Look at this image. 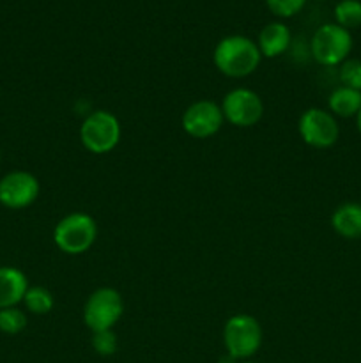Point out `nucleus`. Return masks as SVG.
<instances>
[{
  "label": "nucleus",
  "mask_w": 361,
  "mask_h": 363,
  "mask_svg": "<svg viewBox=\"0 0 361 363\" xmlns=\"http://www.w3.org/2000/svg\"><path fill=\"white\" fill-rule=\"evenodd\" d=\"M262 55L253 39L241 34L227 35L219 39L212 52L216 69L229 78H246L255 73Z\"/></svg>",
  "instance_id": "nucleus-1"
},
{
  "label": "nucleus",
  "mask_w": 361,
  "mask_h": 363,
  "mask_svg": "<svg viewBox=\"0 0 361 363\" xmlns=\"http://www.w3.org/2000/svg\"><path fill=\"white\" fill-rule=\"evenodd\" d=\"M98 240V223L88 213L74 211L64 216L53 229V243L62 254L80 255Z\"/></svg>",
  "instance_id": "nucleus-2"
},
{
  "label": "nucleus",
  "mask_w": 361,
  "mask_h": 363,
  "mask_svg": "<svg viewBox=\"0 0 361 363\" xmlns=\"http://www.w3.org/2000/svg\"><path fill=\"white\" fill-rule=\"evenodd\" d=\"M264 332L253 315L236 314L223 326V346L227 354L237 362L250 360L260 350Z\"/></svg>",
  "instance_id": "nucleus-3"
},
{
  "label": "nucleus",
  "mask_w": 361,
  "mask_h": 363,
  "mask_svg": "<svg viewBox=\"0 0 361 363\" xmlns=\"http://www.w3.org/2000/svg\"><path fill=\"white\" fill-rule=\"evenodd\" d=\"M353 34L336 23H324L310 39V53L321 66L335 67L349 59L353 52Z\"/></svg>",
  "instance_id": "nucleus-4"
},
{
  "label": "nucleus",
  "mask_w": 361,
  "mask_h": 363,
  "mask_svg": "<svg viewBox=\"0 0 361 363\" xmlns=\"http://www.w3.org/2000/svg\"><path fill=\"white\" fill-rule=\"evenodd\" d=\"M122 128L119 119L108 110L88 113L80 126V142L92 155H106L120 142Z\"/></svg>",
  "instance_id": "nucleus-5"
},
{
  "label": "nucleus",
  "mask_w": 361,
  "mask_h": 363,
  "mask_svg": "<svg viewBox=\"0 0 361 363\" xmlns=\"http://www.w3.org/2000/svg\"><path fill=\"white\" fill-rule=\"evenodd\" d=\"M124 315L122 296L113 287H99L88 294L84 305V323L94 332L113 330Z\"/></svg>",
  "instance_id": "nucleus-6"
},
{
  "label": "nucleus",
  "mask_w": 361,
  "mask_h": 363,
  "mask_svg": "<svg viewBox=\"0 0 361 363\" xmlns=\"http://www.w3.org/2000/svg\"><path fill=\"white\" fill-rule=\"evenodd\" d=\"M301 140L314 149H329L338 142L340 124L329 110L311 108L304 110L297 123Z\"/></svg>",
  "instance_id": "nucleus-7"
},
{
  "label": "nucleus",
  "mask_w": 361,
  "mask_h": 363,
  "mask_svg": "<svg viewBox=\"0 0 361 363\" xmlns=\"http://www.w3.org/2000/svg\"><path fill=\"white\" fill-rule=\"evenodd\" d=\"M222 112L225 123L236 128H251L264 116V101L255 91L237 87L227 92L222 101Z\"/></svg>",
  "instance_id": "nucleus-8"
},
{
  "label": "nucleus",
  "mask_w": 361,
  "mask_h": 363,
  "mask_svg": "<svg viewBox=\"0 0 361 363\" xmlns=\"http://www.w3.org/2000/svg\"><path fill=\"white\" fill-rule=\"evenodd\" d=\"M41 191V184L34 174L27 170H11L0 177V204L7 209H25L34 204Z\"/></svg>",
  "instance_id": "nucleus-9"
},
{
  "label": "nucleus",
  "mask_w": 361,
  "mask_h": 363,
  "mask_svg": "<svg viewBox=\"0 0 361 363\" xmlns=\"http://www.w3.org/2000/svg\"><path fill=\"white\" fill-rule=\"evenodd\" d=\"M225 119H223L222 106L211 99H198L191 103L180 117V126L184 133L197 140H204L218 133Z\"/></svg>",
  "instance_id": "nucleus-10"
},
{
  "label": "nucleus",
  "mask_w": 361,
  "mask_h": 363,
  "mask_svg": "<svg viewBox=\"0 0 361 363\" xmlns=\"http://www.w3.org/2000/svg\"><path fill=\"white\" fill-rule=\"evenodd\" d=\"M260 55L265 59H275V57L283 55L290 48L292 43V32L282 21H271L262 30L258 32L257 41Z\"/></svg>",
  "instance_id": "nucleus-11"
},
{
  "label": "nucleus",
  "mask_w": 361,
  "mask_h": 363,
  "mask_svg": "<svg viewBox=\"0 0 361 363\" xmlns=\"http://www.w3.org/2000/svg\"><path fill=\"white\" fill-rule=\"evenodd\" d=\"M28 289V279L20 268L0 266V311L18 307Z\"/></svg>",
  "instance_id": "nucleus-12"
},
{
  "label": "nucleus",
  "mask_w": 361,
  "mask_h": 363,
  "mask_svg": "<svg viewBox=\"0 0 361 363\" xmlns=\"http://www.w3.org/2000/svg\"><path fill=\"white\" fill-rule=\"evenodd\" d=\"M331 227L343 240H360L361 238V204L343 202L333 211Z\"/></svg>",
  "instance_id": "nucleus-13"
},
{
  "label": "nucleus",
  "mask_w": 361,
  "mask_h": 363,
  "mask_svg": "<svg viewBox=\"0 0 361 363\" xmlns=\"http://www.w3.org/2000/svg\"><path fill=\"white\" fill-rule=\"evenodd\" d=\"M328 108L336 119L338 117H342V119L356 117L361 110V91L340 85L329 94Z\"/></svg>",
  "instance_id": "nucleus-14"
},
{
  "label": "nucleus",
  "mask_w": 361,
  "mask_h": 363,
  "mask_svg": "<svg viewBox=\"0 0 361 363\" xmlns=\"http://www.w3.org/2000/svg\"><path fill=\"white\" fill-rule=\"evenodd\" d=\"M21 303L25 305V308H27L30 314L45 315L52 312L53 305H55V298H53L52 291L46 289V287L28 286Z\"/></svg>",
  "instance_id": "nucleus-15"
},
{
  "label": "nucleus",
  "mask_w": 361,
  "mask_h": 363,
  "mask_svg": "<svg viewBox=\"0 0 361 363\" xmlns=\"http://www.w3.org/2000/svg\"><path fill=\"white\" fill-rule=\"evenodd\" d=\"M333 14H335V23L347 30L361 27V0H340Z\"/></svg>",
  "instance_id": "nucleus-16"
},
{
  "label": "nucleus",
  "mask_w": 361,
  "mask_h": 363,
  "mask_svg": "<svg viewBox=\"0 0 361 363\" xmlns=\"http://www.w3.org/2000/svg\"><path fill=\"white\" fill-rule=\"evenodd\" d=\"M27 314L18 307L2 308L0 311V332L6 335H18L27 328Z\"/></svg>",
  "instance_id": "nucleus-17"
},
{
  "label": "nucleus",
  "mask_w": 361,
  "mask_h": 363,
  "mask_svg": "<svg viewBox=\"0 0 361 363\" xmlns=\"http://www.w3.org/2000/svg\"><path fill=\"white\" fill-rule=\"evenodd\" d=\"M338 78L343 87L361 91V60L349 57L338 66Z\"/></svg>",
  "instance_id": "nucleus-18"
},
{
  "label": "nucleus",
  "mask_w": 361,
  "mask_h": 363,
  "mask_svg": "<svg viewBox=\"0 0 361 363\" xmlns=\"http://www.w3.org/2000/svg\"><path fill=\"white\" fill-rule=\"evenodd\" d=\"M91 346L99 357H112L115 354L119 342L113 330H103V332H94L91 339Z\"/></svg>",
  "instance_id": "nucleus-19"
},
{
  "label": "nucleus",
  "mask_w": 361,
  "mask_h": 363,
  "mask_svg": "<svg viewBox=\"0 0 361 363\" xmlns=\"http://www.w3.org/2000/svg\"><path fill=\"white\" fill-rule=\"evenodd\" d=\"M308 0H265L268 9L276 18H292L304 9Z\"/></svg>",
  "instance_id": "nucleus-20"
},
{
  "label": "nucleus",
  "mask_w": 361,
  "mask_h": 363,
  "mask_svg": "<svg viewBox=\"0 0 361 363\" xmlns=\"http://www.w3.org/2000/svg\"><path fill=\"white\" fill-rule=\"evenodd\" d=\"M218 363H237V360H236V358L230 357V354H225V357L219 358Z\"/></svg>",
  "instance_id": "nucleus-21"
},
{
  "label": "nucleus",
  "mask_w": 361,
  "mask_h": 363,
  "mask_svg": "<svg viewBox=\"0 0 361 363\" xmlns=\"http://www.w3.org/2000/svg\"><path fill=\"white\" fill-rule=\"evenodd\" d=\"M356 128H357V131H360V135H361V110L357 112V116H356Z\"/></svg>",
  "instance_id": "nucleus-22"
},
{
  "label": "nucleus",
  "mask_w": 361,
  "mask_h": 363,
  "mask_svg": "<svg viewBox=\"0 0 361 363\" xmlns=\"http://www.w3.org/2000/svg\"><path fill=\"white\" fill-rule=\"evenodd\" d=\"M243 363H255V362H251V360H246V362H243Z\"/></svg>",
  "instance_id": "nucleus-23"
},
{
  "label": "nucleus",
  "mask_w": 361,
  "mask_h": 363,
  "mask_svg": "<svg viewBox=\"0 0 361 363\" xmlns=\"http://www.w3.org/2000/svg\"><path fill=\"white\" fill-rule=\"evenodd\" d=\"M314 2H324V0H314Z\"/></svg>",
  "instance_id": "nucleus-24"
}]
</instances>
